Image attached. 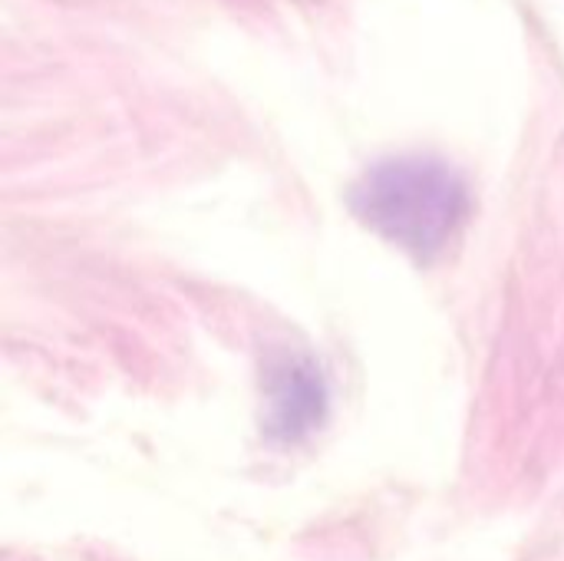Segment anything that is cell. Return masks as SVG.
Returning a JSON list of instances; mask_svg holds the SVG:
<instances>
[{"mask_svg":"<svg viewBox=\"0 0 564 561\" xmlns=\"http://www.w3.org/2000/svg\"><path fill=\"white\" fill-rule=\"evenodd\" d=\"M350 208L390 245L433 261L469 215V185L436 155H393L357 179Z\"/></svg>","mask_w":564,"mask_h":561,"instance_id":"6da1fadb","label":"cell"},{"mask_svg":"<svg viewBox=\"0 0 564 561\" xmlns=\"http://www.w3.org/2000/svg\"><path fill=\"white\" fill-rule=\"evenodd\" d=\"M274 374H278V387L271 390V403H274L271 430L281 440L294 443L321 423L327 390H324L321 374L307 360H288Z\"/></svg>","mask_w":564,"mask_h":561,"instance_id":"7a4b0ae2","label":"cell"}]
</instances>
